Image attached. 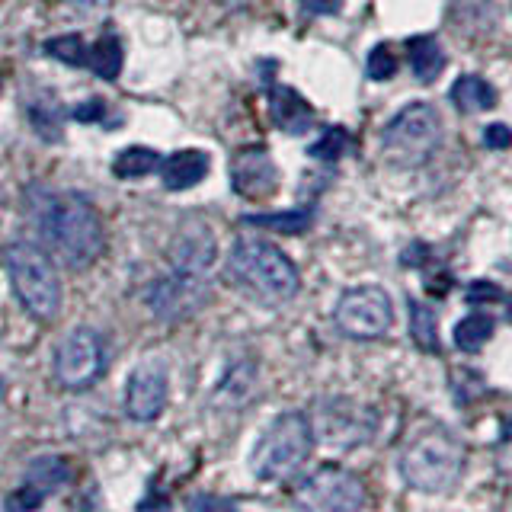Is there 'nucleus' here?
<instances>
[{"label": "nucleus", "mask_w": 512, "mask_h": 512, "mask_svg": "<svg viewBox=\"0 0 512 512\" xmlns=\"http://www.w3.org/2000/svg\"><path fill=\"white\" fill-rule=\"evenodd\" d=\"M32 221L64 266H90L103 250V221L80 192H42L32 199Z\"/></svg>", "instance_id": "nucleus-1"}, {"label": "nucleus", "mask_w": 512, "mask_h": 512, "mask_svg": "<svg viewBox=\"0 0 512 512\" xmlns=\"http://www.w3.org/2000/svg\"><path fill=\"white\" fill-rule=\"evenodd\" d=\"M228 269L240 288L266 304H282L298 292V269L288 256L266 240H237L228 256Z\"/></svg>", "instance_id": "nucleus-2"}, {"label": "nucleus", "mask_w": 512, "mask_h": 512, "mask_svg": "<svg viewBox=\"0 0 512 512\" xmlns=\"http://www.w3.org/2000/svg\"><path fill=\"white\" fill-rule=\"evenodd\" d=\"M4 263L10 272V285L23 308L39 320H52L61 308V279L55 272L52 256L42 247L20 240V244L7 247Z\"/></svg>", "instance_id": "nucleus-3"}, {"label": "nucleus", "mask_w": 512, "mask_h": 512, "mask_svg": "<svg viewBox=\"0 0 512 512\" xmlns=\"http://www.w3.org/2000/svg\"><path fill=\"white\" fill-rule=\"evenodd\" d=\"M464 471V445L445 429L423 432L404 458H400V474L420 493H445L455 487Z\"/></svg>", "instance_id": "nucleus-4"}, {"label": "nucleus", "mask_w": 512, "mask_h": 512, "mask_svg": "<svg viewBox=\"0 0 512 512\" xmlns=\"http://www.w3.org/2000/svg\"><path fill=\"white\" fill-rule=\"evenodd\" d=\"M314 448V429L304 413H282L253 448V474L263 480L292 477Z\"/></svg>", "instance_id": "nucleus-5"}, {"label": "nucleus", "mask_w": 512, "mask_h": 512, "mask_svg": "<svg viewBox=\"0 0 512 512\" xmlns=\"http://www.w3.org/2000/svg\"><path fill=\"white\" fill-rule=\"evenodd\" d=\"M442 141V119L429 103H410L384 125V154L400 164H420Z\"/></svg>", "instance_id": "nucleus-6"}, {"label": "nucleus", "mask_w": 512, "mask_h": 512, "mask_svg": "<svg viewBox=\"0 0 512 512\" xmlns=\"http://www.w3.org/2000/svg\"><path fill=\"white\" fill-rule=\"evenodd\" d=\"M336 327L352 340H378L394 324V304L378 285H359L336 301Z\"/></svg>", "instance_id": "nucleus-7"}, {"label": "nucleus", "mask_w": 512, "mask_h": 512, "mask_svg": "<svg viewBox=\"0 0 512 512\" xmlns=\"http://www.w3.org/2000/svg\"><path fill=\"white\" fill-rule=\"evenodd\" d=\"M295 500L304 512H359L365 506V487L356 474L327 464L301 480Z\"/></svg>", "instance_id": "nucleus-8"}, {"label": "nucleus", "mask_w": 512, "mask_h": 512, "mask_svg": "<svg viewBox=\"0 0 512 512\" xmlns=\"http://www.w3.org/2000/svg\"><path fill=\"white\" fill-rule=\"evenodd\" d=\"M106 368V346L103 336L90 327L71 330L58 343L55 352V375L68 391H84L103 375Z\"/></svg>", "instance_id": "nucleus-9"}, {"label": "nucleus", "mask_w": 512, "mask_h": 512, "mask_svg": "<svg viewBox=\"0 0 512 512\" xmlns=\"http://www.w3.org/2000/svg\"><path fill=\"white\" fill-rule=\"evenodd\" d=\"M231 186L240 199L263 202L276 196L279 189V167L266 148H244L231 160Z\"/></svg>", "instance_id": "nucleus-10"}, {"label": "nucleus", "mask_w": 512, "mask_h": 512, "mask_svg": "<svg viewBox=\"0 0 512 512\" xmlns=\"http://www.w3.org/2000/svg\"><path fill=\"white\" fill-rule=\"evenodd\" d=\"M167 260L176 276L202 279L205 269L215 263V234L202 221H186L170 240Z\"/></svg>", "instance_id": "nucleus-11"}, {"label": "nucleus", "mask_w": 512, "mask_h": 512, "mask_svg": "<svg viewBox=\"0 0 512 512\" xmlns=\"http://www.w3.org/2000/svg\"><path fill=\"white\" fill-rule=\"evenodd\" d=\"M205 298H208V288L202 285V279L176 276V272L170 279H157L148 288V304L160 320H183L192 311H199Z\"/></svg>", "instance_id": "nucleus-12"}, {"label": "nucleus", "mask_w": 512, "mask_h": 512, "mask_svg": "<svg viewBox=\"0 0 512 512\" xmlns=\"http://www.w3.org/2000/svg\"><path fill=\"white\" fill-rule=\"evenodd\" d=\"M167 394H170V384H167V372L164 365H141L135 368V375L128 378V391H125V410L132 420L138 423H151L157 420L160 413L167 407Z\"/></svg>", "instance_id": "nucleus-13"}, {"label": "nucleus", "mask_w": 512, "mask_h": 512, "mask_svg": "<svg viewBox=\"0 0 512 512\" xmlns=\"http://www.w3.org/2000/svg\"><path fill=\"white\" fill-rule=\"evenodd\" d=\"M372 432V416L365 410L346 404V400H333L330 410H320V436L330 445H356L365 442Z\"/></svg>", "instance_id": "nucleus-14"}, {"label": "nucleus", "mask_w": 512, "mask_h": 512, "mask_svg": "<svg viewBox=\"0 0 512 512\" xmlns=\"http://www.w3.org/2000/svg\"><path fill=\"white\" fill-rule=\"evenodd\" d=\"M269 116L285 135H304L314 125L311 103L292 87H272L269 90Z\"/></svg>", "instance_id": "nucleus-15"}, {"label": "nucleus", "mask_w": 512, "mask_h": 512, "mask_svg": "<svg viewBox=\"0 0 512 512\" xmlns=\"http://www.w3.org/2000/svg\"><path fill=\"white\" fill-rule=\"evenodd\" d=\"M208 170H212V157L205 151H176L164 160V186L170 192H183V189H192L199 186Z\"/></svg>", "instance_id": "nucleus-16"}, {"label": "nucleus", "mask_w": 512, "mask_h": 512, "mask_svg": "<svg viewBox=\"0 0 512 512\" xmlns=\"http://www.w3.org/2000/svg\"><path fill=\"white\" fill-rule=\"evenodd\" d=\"M68 477H71L68 461H64V458H55V455H45V458H36V461L29 464L26 484H23L20 490L29 493L36 503H42L48 493H55L61 484H68Z\"/></svg>", "instance_id": "nucleus-17"}, {"label": "nucleus", "mask_w": 512, "mask_h": 512, "mask_svg": "<svg viewBox=\"0 0 512 512\" xmlns=\"http://www.w3.org/2000/svg\"><path fill=\"white\" fill-rule=\"evenodd\" d=\"M407 58H410V68L416 74V80H423V84H432L442 68H445V48L436 36H413L407 39Z\"/></svg>", "instance_id": "nucleus-18"}, {"label": "nucleus", "mask_w": 512, "mask_h": 512, "mask_svg": "<svg viewBox=\"0 0 512 512\" xmlns=\"http://www.w3.org/2000/svg\"><path fill=\"white\" fill-rule=\"evenodd\" d=\"M452 103L458 112H464V116H474V112H487L496 106V90L484 77L461 74L452 84Z\"/></svg>", "instance_id": "nucleus-19"}, {"label": "nucleus", "mask_w": 512, "mask_h": 512, "mask_svg": "<svg viewBox=\"0 0 512 512\" xmlns=\"http://www.w3.org/2000/svg\"><path fill=\"white\" fill-rule=\"evenodd\" d=\"M122 58V39L112 36V32H106L103 39L93 42V48H87V68L103 80H116L122 74Z\"/></svg>", "instance_id": "nucleus-20"}, {"label": "nucleus", "mask_w": 512, "mask_h": 512, "mask_svg": "<svg viewBox=\"0 0 512 512\" xmlns=\"http://www.w3.org/2000/svg\"><path fill=\"white\" fill-rule=\"evenodd\" d=\"M160 154L154 148H144V144H135V148H125L122 154H116L112 160V173L119 180H141V176H151L154 170H160Z\"/></svg>", "instance_id": "nucleus-21"}, {"label": "nucleus", "mask_w": 512, "mask_h": 512, "mask_svg": "<svg viewBox=\"0 0 512 512\" xmlns=\"http://www.w3.org/2000/svg\"><path fill=\"white\" fill-rule=\"evenodd\" d=\"M247 228H266L279 234H301L311 228L314 212L311 208H292V212H276V215H244L240 218Z\"/></svg>", "instance_id": "nucleus-22"}, {"label": "nucleus", "mask_w": 512, "mask_h": 512, "mask_svg": "<svg viewBox=\"0 0 512 512\" xmlns=\"http://www.w3.org/2000/svg\"><path fill=\"white\" fill-rule=\"evenodd\" d=\"M410 336L423 352H439V320L436 311L420 301H410Z\"/></svg>", "instance_id": "nucleus-23"}, {"label": "nucleus", "mask_w": 512, "mask_h": 512, "mask_svg": "<svg viewBox=\"0 0 512 512\" xmlns=\"http://www.w3.org/2000/svg\"><path fill=\"white\" fill-rule=\"evenodd\" d=\"M493 330H496V324H493L490 314H471V317L458 320V327H455V346L461 352H477L493 336Z\"/></svg>", "instance_id": "nucleus-24"}, {"label": "nucleus", "mask_w": 512, "mask_h": 512, "mask_svg": "<svg viewBox=\"0 0 512 512\" xmlns=\"http://www.w3.org/2000/svg\"><path fill=\"white\" fill-rule=\"evenodd\" d=\"M45 55H52L64 64H71V68H84L87 64V42L71 32V36H55L45 42Z\"/></svg>", "instance_id": "nucleus-25"}, {"label": "nucleus", "mask_w": 512, "mask_h": 512, "mask_svg": "<svg viewBox=\"0 0 512 512\" xmlns=\"http://www.w3.org/2000/svg\"><path fill=\"white\" fill-rule=\"evenodd\" d=\"M349 144H352V138L346 128H327V132L311 144V157L333 164V160H340L349 151Z\"/></svg>", "instance_id": "nucleus-26"}, {"label": "nucleus", "mask_w": 512, "mask_h": 512, "mask_svg": "<svg viewBox=\"0 0 512 512\" xmlns=\"http://www.w3.org/2000/svg\"><path fill=\"white\" fill-rule=\"evenodd\" d=\"M397 71V58L391 52V45H375L368 55V77L372 80H388Z\"/></svg>", "instance_id": "nucleus-27"}, {"label": "nucleus", "mask_w": 512, "mask_h": 512, "mask_svg": "<svg viewBox=\"0 0 512 512\" xmlns=\"http://www.w3.org/2000/svg\"><path fill=\"white\" fill-rule=\"evenodd\" d=\"M189 512H237V506L231 500H221V496H196V500H189Z\"/></svg>", "instance_id": "nucleus-28"}, {"label": "nucleus", "mask_w": 512, "mask_h": 512, "mask_svg": "<svg viewBox=\"0 0 512 512\" xmlns=\"http://www.w3.org/2000/svg\"><path fill=\"white\" fill-rule=\"evenodd\" d=\"M484 144H487V148H493V151L509 148V144H512V128L503 125V122L487 125V128H484Z\"/></svg>", "instance_id": "nucleus-29"}, {"label": "nucleus", "mask_w": 512, "mask_h": 512, "mask_svg": "<svg viewBox=\"0 0 512 512\" xmlns=\"http://www.w3.org/2000/svg\"><path fill=\"white\" fill-rule=\"evenodd\" d=\"M71 116L77 122H100L106 116V103L103 100H84V103H77L71 109Z\"/></svg>", "instance_id": "nucleus-30"}, {"label": "nucleus", "mask_w": 512, "mask_h": 512, "mask_svg": "<svg viewBox=\"0 0 512 512\" xmlns=\"http://www.w3.org/2000/svg\"><path fill=\"white\" fill-rule=\"evenodd\" d=\"M298 4L304 13H311V16H333V13H340L343 0H298Z\"/></svg>", "instance_id": "nucleus-31"}, {"label": "nucleus", "mask_w": 512, "mask_h": 512, "mask_svg": "<svg viewBox=\"0 0 512 512\" xmlns=\"http://www.w3.org/2000/svg\"><path fill=\"white\" fill-rule=\"evenodd\" d=\"M503 292H500V285H493V282H474L468 288V301L477 304V301H500Z\"/></svg>", "instance_id": "nucleus-32"}, {"label": "nucleus", "mask_w": 512, "mask_h": 512, "mask_svg": "<svg viewBox=\"0 0 512 512\" xmlns=\"http://www.w3.org/2000/svg\"><path fill=\"white\" fill-rule=\"evenodd\" d=\"M68 4H71L77 13L90 16V13H100V10H106V7H109V0H68Z\"/></svg>", "instance_id": "nucleus-33"}, {"label": "nucleus", "mask_w": 512, "mask_h": 512, "mask_svg": "<svg viewBox=\"0 0 512 512\" xmlns=\"http://www.w3.org/2000/svg\"><path fill=\"white\" fill-rule=\"evenodd\" d=\"M141 512H170V500H164V496L154 490L148 500L141 503Z\"/></svg>", "instance_id": "nucleus-34"}, {"label": "nucleus", "mask_w": 512, "mask_h": 512, "mask_svg": "<svg viewBox=\"0 0 512 512\" xmlns=\"http://www.w3.org/2000/svg\"><path fill=\"white\" fill-rule=\"evenodd\" d=\"M506 314H509V320H512V301H509V311H506Z\"/></svg>", "instance_id": "nucleus-35"}, {"label": "nucleus", "mask_w": 512, "mask_h": 512, "mask_svg": "<svg viewBox=\"0 0 512 512\" xmlns=\"http://www.w3.org/2000/svg\"><path fill=\"white\" fill-rule=\"evenodd\" d=\"M0 87H4V80H0Z\"/></svg>", "instance_id": "nucleus-36"}]
</instances>
